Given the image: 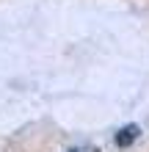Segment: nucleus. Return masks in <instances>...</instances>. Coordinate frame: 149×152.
Listing matches in <instances>:
<instances>
[{
  "instance_id": "obj_1",
  "label": "nucleus",
  "mask_w": 149,
  "mask_h": 152,
  "mask_svg": "<svg viewBox=\"0 0 149 152\" xmlns=\"http://www.w3.org/2000/svg\"><path fill=\"white\" fill-rule=\"evenodd\" d=\"M133 138H135V127H127V130H121V136H116L119 144H130Z\"/></svg>"
}]
</instances>
